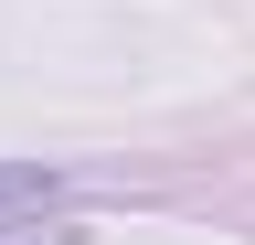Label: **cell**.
Segmentation results:
<instances>
[{
	"label": "cell",
	"mask_w": 255,
	"mask_h": 245,
	"mask_svg": "<svg viewBox=\"0 0 255 245\" xmlns=\"http://www.w3.org/2000/svg\"><path fill=\"white\" fill-rule=\"evenodd\" d=\"M32 213H53V171H0V235H21Z\"/></svg>",
	"instance_id": "6da1fadb"
}]
</instances>
